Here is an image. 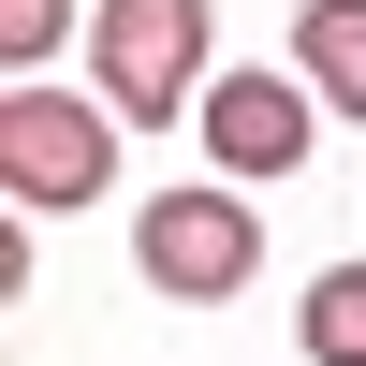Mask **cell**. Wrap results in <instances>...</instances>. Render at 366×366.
I'll return each instance as SVG.
<instances>
[{
    "label": "cell",
    "mask_w": 366,
    "mask_h": 366,
    "mask_svg": "<svg viewBox=\"0 0 366 366\" xmlns=\"http://www.w3.org/2000/svg\"><path fill=\"white\" fill-rule=\"evenodd\" d=\"M59 44H88V0H0V59H59Z\"/></svg>",
    "instance_id": "obj_7"
},
{
    "label": "cell",
    "mask_w": 366,
    "mask_h": 366,
    "mask_svg": "<svg viewBox=\"0 0 366 366\" xmlns=\"http://www.w3.org/2000/svg\"><path fill=\"white\" fill-rule=\"evenodd\" d=\"M322 117H337V103H322L308 74H279V59H234V74H205V117H191V132H205V162H220V176H293Z\"/></svg>",
    "instance_id": "obj_4"
},
{
    "label": "cell",
    "mask_w": 366,
    "mask_h": 366,
    "mask_svg": "<svg viewBox=\"0 0 366 366\" xmlns=\"http://www.w3.org/2000/svg\"><path fill=\"white\" fill-rule=\"evenodd\" d=\"M103 176H117V103L103 88H44V74H15L0 88V191L15 205H44V220H74V205H103Z\"/></svg>",
    "instance_id": "obj_2"
},
{
    "label": "cell",
    "mask_w": 366,
    "mask_h": 366,
    "mask_svg": "<svg viewBox=\"0 0 366 366\" xmlns=\"http://www.w3.org/2000/svg\"><path fill=\"white\" fill-rule=\"evenodd\" d=\"M88 88L147 132L205 117V0H88Z\"/></svg>",
    "instance_id": "obj_3"
},
{
    "label": "cell",
    "mask_w": 366,
    "mask_h": 366,
    "mask_svg": "<svg viewBox=\"0 0 366 366\" xmlns=\"http://www.w3.org/2000/svg\"><path fill=\"white\" fill-rule=\"evenodd\" d=\"M132 264H147V293H176V308L249 293V264H264V205H249V176H176V191H147Z\"/></svg>",
    "instance_id": "obj_1"
},
{
    "label": "cell",
    "mask_w": 366,
    "mask_h": 366,
    "mask_svg": "<svg viewBox=\"0 0 366 366\" xmlns=\"http://www.w3.org/2000/svg\"><path fill=\"white\" fill-rule=\"evenodd\" d=\"M293 337H308V366H366V264H322L308 308H293Z\"/></svg>",
    "instance_id": "obj_6"
},
{
    "label": "cell",
    "mask_w": 366,
    "mask_h": 366,
    "mask_svg": "<svg viewBox=\"0 0 366 366\" xmlns=\"http://www.w3.org/2000/svg\"><path fill=\"white\" fill-rule=\"evenodd\" d=\"M293 74L337 117H366V0H308V15H293Z\"/></svg>",
    "instance_id": "obj_5"
}]
</instances>
